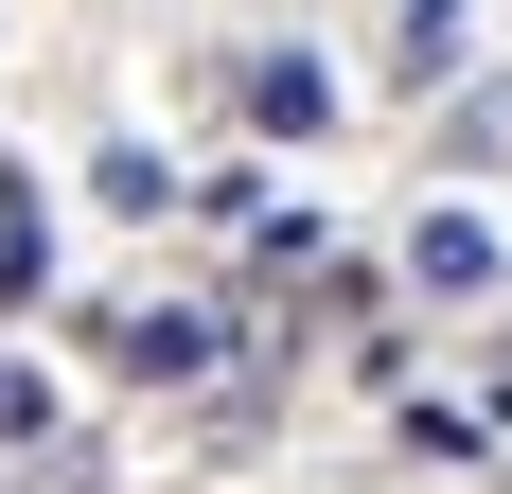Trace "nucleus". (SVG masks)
Listing matches in <instances>:
<instances>
[{
    "label": "nucleus",
    "mask_w": 512,
    "mask_h": 494,
    "mask_svg": "<svg viewBox=\"0 0 512 494\" xmlns=\"http://www.w3.org/2000/svg\"><path fill=\"white\" fill-rule=\"evenodd\" d=\"M407 300H495V212H424L407 230Z\"/></svg>",
    "instance_id": "nucleus-1"
},
{
    "label": "nucleus",
    "mask_w": 512,
    "mask_h": 494,
    "mask_svg": "<svg viewBox=\"0 0 512 494\" xmlns=\"http://www.w3.org/2000/svg\"><path fill=\"white\" fill-rule=\"evenodd\" d=\"M248 124L265 142H318L336 124V53H248Z\"/></svg>",
    "instance_id": "nucleus-2"
},
{
    "label": "nucleus",
    "mask_w": 512,
    "mask_h": 494,
    "mask_svg": "<svg viewBox=\"0 0 512 494\" xmlns=\"http://www.w3.org/2000/svg\"><path fill=\"white\" fill-rule=\"evenodd\" d=\"M36 300H53V195L0 159V318H36Z\"/></svg>",
    "instance_id": "nucleus-3"
},
{
    "label": "nucleus",
    "mask_w": 512,
    "mask_h": 494,
    "mask_svg": "<svg viewBox=\"0 0 512 494\" xmlns=\"http://www.w3.org/2000/svg\"><path fill=\"white\" fill-rule=\"evenodd\" d=\"M124 371H142V389H195V371H212V318H195V300H142V318H124Z\"/></svg>",
    "instance_id": "nucleus-4"
},
{
    "label": "nucleus",
    "mask_w": 512,
    "mask_h": 494,
    "mask_svg": "<svg viewBox=\"0 0 512 494\" xmlns=\"http://www.w3.org/2000/svg\"><path fill=\"white\" fill-rule=\"evenodd\" d=\"M0 494H106V442H89V424H53L36 459H0Z\"/></svg>",
    "instance_id": "nucleus-5"
},
{
    "label": "nucleus",
    "mask_w": 512,
    "mask_h": 494,
    "mask_svg": "<svg viewBox=\"0 0 512 494\" xmlns=\"http://www.w3.org/2000/svg\"><path fill=\"white\" fill-rule=\"evenodd\" d=\"M53 424H71V406H53V371H36V353H0V459H36Z\"/></svg>",
    "instance_id": "nucleus-6"
},
{
    "label": "nucleus",
    "mask_w": 512,
    "mask_h": 494,
    "mask_svg": "<svg viewBox=\"0 0 512 494\" xmlns=\"http://www.w3.org/2000/svg\"><path fill=\"white\" fill-rule=\"evenodd\" d=\"M389 442H407V459H477V442H495V424H477L460 389H407V424H389Z\"/></svg>",
    "instance_id": "nucleus-7"
},
{
    "label": "nucleus",
    "mask_w": 512,
    "mask_h": 494,
    "mask_svg": "<svg viewBox=\"0 0 512 494\" xmlns=\"http://www.w3.org/2000/svg\"><path fill=\"white\" fill-rule=\"evenodd\" d=\"M89 195H106V212H177V159H142V142H106V159H89Z\"/></svg>",
    "instance_id": "nucleus-8"
},
{
    "label": "nucleus",
    "mask_w": 512,
    "mask_h": 494,
    "mask_svg": "<svg viewBox=\"0 0 512 494\" xmlns=\"http://www.w3.org/2000/svg\"><path fill=\"white\" fill-rule=\"evenodd\" d=\"M389 53H407V89H442V71H460V0H407V36H389Z\"/></svg>",
    "instance_id": "nucleus-9"
}]
</instances>
